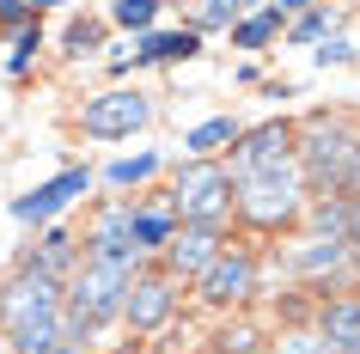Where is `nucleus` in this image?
<instances>
[{"label":"nucleus","instance_id":"nucleus-1","mask_svg":"<svg viewBox=\"0 0 360 354\" xmlns=\"http://www.w3.org/2000/svg\"><path fill=\"white\" fill-rule=\"evenodd\" d=\"M0 324L13 336V354H49V348H61V342H74L61 281L25 275V269H19V281L0 293Z\"/></svg>","mask_w":360,"mask_h":354},{"label":"nucleus","instance_id":"nucleus-2","mask_svg":"<svg viewBox=\"0 0 360 354\" xmlns=\"http://www.w3.org/2000/svg\"><path fill=\"white\" fill-rule=\"evenodd\" d=\"M129 281H134V257H86L68 275V330H74V342L86 330H98V324L122 317Z\"/></svg>","mask_w":360,"mask_h":354},{"label":"nucleus","instance_id":"nucleus-3","mask_svg":"<svg viewBox=\"0 0 360 354\" xmlns=\"http://www.w3.org/2000/svg\"><path fill=\"white\" fill-rule=\"evenodd\" d=\"M300 196H305V171L293 165V159H281V165H257V171H238L232 177V202H238V214L257 226H281L300 214Z\"/></svg>","mask_w":360,"mask_h":354},{"label":"nucleus","instance_id":"nucleus-4","mask_svg":"<svg viewBox=\"0 0 360 354\" xmlns=\"http://www.w3.org/2000/svg\"><path fill=\"white\" fill-rule=\"evenodd\" d=\"M171 214L177 220H202V226H226L232 214V171L214 159H190L171 184Z\"/></svg>","mask_w":360,"mask_h":354},{"label":"nucleus","instance_id":"nucleus-5","mask_svg":"<svg viewBox=\"0 0 360 354\" xmlns=\"http://www.w3.org/2000/svg\"><path fill=\"white\" fill-rule=\"evenodd\" d=\"M147 116H153L147 98H141V92H122V86H116V92L92 98L79 122H86V134H98V141H116V134H134L141 122H147Z\"/></svg>","mask_w":360,"mask_h":354},{"label":"nucleus","instance_id":"nucleus-6","mask_svg":"<svg viewBox=\"0 0 360 354\" xmlns=\"http://www.w3.org/2000/svg\"><path fill=\"white\" fill-rule=\"evenodd\" d=\"M177 312V281L171 275H134L129 293H122V317L134 330H159L165 317Z\"/></svg>","mask_w":360,"mask_h":354},{"label":"nucleus","instance_id":"nucleus-7","mask_svg":"<svg viewBox=\"0 0 360 354\" xmlns=\"http://www.w3.org/2000/svg\"><path fill=\"white\" fill-rule=\"evenodd\" d=\"M220 239L226 226H202V220H184V232L165 239V257H171V275H202L214 257H220Z\"/></svg>","mask_w":360,"mask_h":354},{"label":"nucleus","instance_id":"nucleus-8","mask_svg":"<svg viewBox=\"0 0 360 354\" xmlns=\"http://www.w3.org/2000/svg\"><path fill=\"white\" fill-rule=\"evenodd\" d=\"M293 141H300V134L287 129V122H263V129L238 134V141H232V177H238V171H257V165L293 159Z\"/></svg>","mask_w":360,"mask_h":354},{"label":"nucleus","instance_id":"nucleus-9","mask_svg":"<svg viewBox=\"0 0 360 354\" xmlns=\"http://www.w3.org/2000/svg\"><path fill=\"white\" fill-rule=\"evenodd\" d=\"M86 189H92V171L86 165H74V171H61V177H49V184H37L31 189V196H19V208H13V214H19V220H56L61 208L74 202V196H86Z\"/></svg>","mask_w":360,"mask_h":354},{"label":"nucleus","instance_id":"nucleus-10","mask_svg":"<svg viewBox=\"0 0 360 354\" xmlns=\"http://www.w3.org/2000/svg\"><path fill=\"white\" fill-rule=\"evenodd\" d=\"M250 287H257V263H250L245 251H220V257L202 269V299H214V305H232V299H245Z\"/></svg>","mask_w":360,"mask_h":354},{"label":"nucleus","instance_id":"nucleus-11","mask_svg":"<svg viewBox=\"0 0 360 354\" xmlns=\"http://www.w3.org/2000/svg\"><path fill=\"white\" fill-rule=\"evenodd\" d=\"M19 269H25V275H43V281H68V275H74V232H61V226H56V232H43V244L19 263Z\"/></svg>","mask_w":360,"mask_h":354},{"label":"nucleus","instance_id":"nucleus-12","mask_svg":"<svg viewBox=\"0 0 360 354\" xmlns=\"http://www.w3.org/2000/svg\"><path fill=\"white\" fill-rule=\"evenodd\" d=\"M86 257H141L134 251V232H129V208H104L86 239Z\"/></svg>","mask_w":360,"mask_h":354},{"label":"nucleus","instance_id":"nucleus-13","mask_svg":"<svg viewBox=\"0 0 360 354\" xmlns=\"http://www.w3.org/2000/svg\"><path fill=\"white\" fill-rule=\"evenodd\" d=\"M238 134H245V129H238L232 116H214V122H195V129L184 134V153H190V159H214V153L232 147Z\"/></svg>","mask_w":360,"mask_h":354},{"label":"nucleus","instance_id":"nucleus-14","mask_svg":"<svg viewBox=\"0 0 360 354\" xmlns=\"http://www.w3.org/2000/svg\"><path fill=\"white\" fill-rule=\"evenodd\" d=\"M195 49H202V37H195V31H147L134 56H141V61H190Z\"/></svg>","mask_w":360,"mask_h":354},{"label":"nucleus","instance_id":"nucleus-15","mask_svg":"<svg viewBox=\"0 0 360 354\" xmlns=\"http://www.w3.org/2000/svg\"><path fill=\"white\" fill-rule=\"evenodd\" d=\"M323 342L330 348H360V299L323 305Z\"/></svg>","mask_w":360,"mask_h":354},{"label":"nucleus","instance_id":"nucleus-16","mask_svg":"<svg viewBox=\"0 0 360 354\" xmlns=\"http://www.w3.org/2000/svg\"><path fill=\"white\" fill-rule=\"evenodd\" d=\"M281 19H287V13L263 6V13H250V19H238V25H232V43H238V49H269V43L281 37Z\"/></svg>","mask_w":360,"mask_h":354},{"label":"nucleus","instance_id":"nucleus-17","mask_svg":"<svg viewBox=\"0 0 360 354\" xmlns=\"http://www.w3.org/2000/svg\"><path fill=\"white\" fill-rule=\"evenodd\" d=\"M129 232H134V251L165 244L171 232H177V214H134V208H129Z\"/></svg>","mask_w":360,"mask_h":354},{"label":"nucleus","instance_id":"nucleus-18","mask_svg":"<svg viewBox=\"0 0 360 354\" xmlns=\"http://www.w3.org/2000/svg\"><path fill=\"white\" fill-rule=\"evenodd\" d=\"M293 263H300L305 275H311V269H336V263H348V239H330V244H323V239H311Z\"/></svg>","mask_w":360,"mask_h":354},{"label":"nucleus","instance_id":"nucleus-19","mask_svg":"<svg viewBox=\"0 0 360 354\" xmlns=\"http://www.w3.org/2000/svg\"><path fill=\"white\" fill-rule=\"evenodd\" d=\"M153 171H159V153H134V159H116V165L104 171V177H110L116 189H129V184H147Z\"/></svg>","mask_w":360,"mask_h":354},{"label":"nucleus","instance_id":"nucleus-20","mask_svg":"<svg viewBox=\"0 0 360 354\" xmlns=\"http://www.w3.org/2000/svg\"><path fill=\"white\" fill-rule=\"evenodd\" d=\"M245 19V0H202V13H195V31H226V25Z\"/></svg>","mask_w":360,"mask_h":354},{"label":"nucleus","instance_id":"nucleus-21","mask_svg":"<svg viewBox=\"0 0 360 354\" xmlns=\"http://www.w3.org/2000/svg\"><path fill=\"white\" fill-rule=\"evenodd\" d=\"M110 19L122 25V31H147V25L159 19V0H116V6H110Z\"/></svg>","mask_w":360,"mask_h":354},{"label":"nucleus","instance_id":"nucleus-22","mask_svg":"<svg viewBox=\"0 0 360 354\" xmlns=\"http://www.w3.org/2000/svg\"><path fill=\"white\" fill-rule=\"evenodd\" d=\"M43 49V31L37 25H19V43H13V61H6V68H13V74H31V56H37Z\"/></svg>","mask_w":360,"mask_h":354},{"label":"nucleus","instance_id":"nucleus-23","mask_svg":"<svg viewBox=\"0 0 360 354\" xmlns=\"http://www.w3.org/2000/svg\"><path fill=\"white\" fill-rule=\"evenodd\" d=\"M330 37V13H318V6H305L300 25H293V43H323Z\"/></svg>","mask_w":360,"mask_h":354},{"label":"nucleus","instance_id":"nucleus-24","mask_svg":"<svg viewBox=\"0 0 360 354\" xmlns=\"http://www.w3.org/2000/svg\"><path fill=\"white\" fill-rule=\"evenodd\" d=\"M98 43H104V25H92V19H74V25H68V49H74V56L98 49Z\"/></svg>","mask_w":360,"mask_h":354},{"label":"nucleus","instance_id":"nucleus-25","mask_svg":"<svg viewBox=\"0 0 360 354\" xmlns=\"http://www.w3.org/2000/svg\"><path fill=\"white\" fill-rule=\"evenodd\" d=\"M31 0H0V31H19V25H31Z\"/></svg>","mask_w":360,"mask_h":354},{"label":"nucleus","instance_id":"nucleus-26","mask_svg":"<svg viewBox=\"0 0 360 354\" xmlns=\"http://www.w3.org/2000/svg\"><path fill=\"white\" fill-rule=\"evenodd\" d=\"M318 61H323V68H330V61H336V68H348V61H354V43H348V37H323Z\"/></svg>","mask_w":360,"mask_h":354},{"label":"nucleus","instance_id":"nucleus-27","mask_svg":"<svg viewBox=\"0 0 360 354\" xmlns=\"http://www.w3.org/2000/svg\"><path fill=\"white\" fill-rule=\"evenodd\" d=\"M275 354H336V348H330L323 336H287V342H281Z\"/></svg>","mask_w":360,"mask_h":354},{"label":"nucleus","instance_id":"nucleus-28","mask_svg":"<svg viewBox=\"0 0 360 354\" xmlns=\"http://www.w3.org/2000/svg\"><path fill=\"white\" fill-rule=\"evenodd\" d=\"M305 6H318V0H275V13H305Z\"/></svg>","mask_w":360,"mask_h":354},{"label":"nucleus","instance_id":"nucleus-29","mask_svg":"<svg viewBox=\"0 0 360 354\" xmlns=\"http://www.w3.org/2000/svg\"><path fill=\"white\" fill-rule=\"evenodd\" d=\"M49 354H86V348H79V342H61V348H49Z\"/></svg>","mask_w":360,"mask_h":354},{"label":"nucleus","instance_id":"nucleus-30","mask_svg":"<svg viewBox=\"0 0 360 354\" xmlns=\"http://www.w3.org/2000/svg\"><path fill=\"white\" fill-rule=\"evenodd\" d=\"M31 6H61V0H31Z\"/></svg>","mask_w":360,"mask_h":354},{"label":"nucleus","instance_id":"nucleus-31","mask_svg":"<svg viewBox=\"0 0 360 354\" xmlns=\"http://www.w3.org/2000/svg\"><path fill=\"white\" fill-rule=\"evenodd\" d=\"M336 354H360V348H336Z\"/></svg>","mask_w":360,"mask_h":354},{"label":"nucleus","instance_id":"nucleus-32","mask_svg":"<svg viewBox=\"0 0 360 354\" xmlns=\"http://www.w3.org/2000/svg\"><path fill=\"white\" fill-rule=\"evenodd\" d=\"M245 6H250V0H245Z\"/></svg>","mask_w":360,"mask_h":354},{"label":"nucleus","instance_id":"nucleus-33","mask_svg":"<svg viewBox=\"0 0 360 354\" xmlns=\"http://www.w3.org/2000/svg\"><path fill=\"white\" fill-rule=\"evenodd\" d=\"M0 354H6V348H0Z\"/></svg>","mask_w":360,"mask_h":354}]
</instances>
